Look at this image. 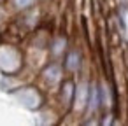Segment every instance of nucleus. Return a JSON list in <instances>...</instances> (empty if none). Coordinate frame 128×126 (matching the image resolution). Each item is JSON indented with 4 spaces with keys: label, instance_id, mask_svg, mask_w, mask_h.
<instances>
[{
    "label": "nucleus",
    "instance_id": "nucleus-1",
    "mask_svg": "<svg viewBox=\"0 0 128 126\" xmlns=\"http://www.w3.org/2000/svg\"><path fill=\"white\" fill-rule=\"evenodd\" d=\"M67 68L68 70H77L79 68V54L76 51H72L67 58Z\"/></svg>",
    "mask_w": 128,
    "mask_h": 126
},
{
    "label": "nucleus",
    "instance_id": "nucleus-3",
    "mask_svg": "<svg viewBox=\"0 0 128 126\" xmlns=\"http://www.w3.org/2000/svg\"><path fill=\"white\" fill-rule=\"evenodd\" d=\"M90 102H91V103H90V109L95 110V109L98 107V91H96L95 88L91 89V100H90Z\"/></svg>",
    "mask_w": 128,
    "mask_h": 126
},
{
    "label": "nucleus",
    "instance_id": "nucleus-4",
    "mask_svg": "<svg viewBox=\"0 0 128 126\" xmlns=\"http://www.w3.org/2000/svg\"><path fill=\"white\" fill-rule=\"evenodd\" d=\"M34 4V0H14V5L18 9H25V7H30Z\"/></svg>",
    "mask_w": 128,
    "mask_h": 126
},
{
    "label": "nucleus",
    "instance_id": "nucleus-5",
    "mask_svg": "<svg viewBox=\"0 0 128 126\" xmlns=\"http://www.w3.org/2000/svg\"><path fill=\"white\" fill-rule=\"evenodd\" d=\"M62 46H65V40H60V44H56V47H54V53H56V54L62 53V49H63Z\"/></svg>",
    "mask_w": 128,
    "mask_h": 126
},
{
    "label": "nucleus",
    "instance_id": "nucleus-2",
    "mask_svg": "<svg viewBox=\"0 0 128 126\" xmlns=\"http://www.w3.org/2000/svg\"><path fill=\"white\" fill-rule=\"evenodd\" d=\"M46 79H48L49 82H56V81L60 79V68H58V67H49V68L46 70Z\"/></svg>",
    "mask_w": 128,
    "mask_h": 126
}]
</instances>
